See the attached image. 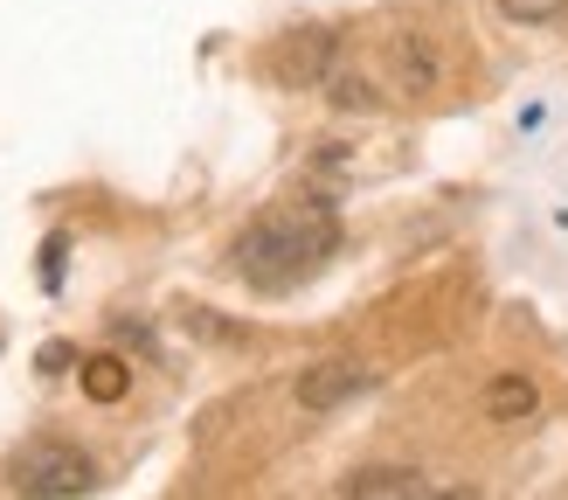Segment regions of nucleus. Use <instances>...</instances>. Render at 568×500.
<instances>
[{
  "instance_id": "6",
  "label": "nucleus",
  "mask_w": 568,
  "mask_h": 500,
  "mask_svg": "<svg viewBox=\"0 0 568 500\" xmlns=\"http://www.w3.org/2000/svg\"><path fill=\"white\" fill-rule=\"evenodd\" d=\"M347 493H423L416 472H354Z\"/></svg>"
},
{
  "instance_id": "1",
  "label": "nucleus",
  "mask_w": 568,
  "mask_h": 500,
  "mask_svg": "<svg viewBox=\"0 0 568 500\" xmlns=\"http://www.w3.org/2000/svg\"><path fill=\"white\" fill-rule=\"evenodd\" d=\"M339 250V216L326 194H284L236 237V271L257 292H292Z\"/></svg>"
},
{
  "instance_id": "7",
  "label": "nucleus",
  "mask_w": 568,
  "mask_h": 500,
  "mask_svg": "<svg viewBox=\"0 0 568 500\" xmlns=\"http://www.w3.org/2000/svg\"><path fill=\"white\" fill-rule=\"evenodd\" d=\"M561 8H568V0H499V14H506V21H527V28H534V21H555Z\"/></svg>"
},
{
  "instance_id": "3",
  "label": "nucleus",
  "mask_w": 568,
  "mask_h": 500,
  "mask_svg": "<svg viewBox=\"0 0 568 500\" xmlns=\"http://www.w3.org/2000/svg\"><path fill=\"white\" fill-rule=\"evenodd\" d=\"M354 389H367V369H361V361H320V369L298 382V403L333 410L339 397H354Z\"/></svg>"
},
{
  "instance_id": "4",
  "label": "nucleus",
  "mask_w": 568,
  "mask_h": 500,
  "mask_svg": "<svg viewBox=\"0 0 568 500\" xmlns=\"http://www.w3.org/2000/svg\"><path fill=\"white\" fill-rule=\"evenodd\" d=\"M83 389H91L98 403H119L125 389H132V369H125L119 354H98V361H83Z\"/></svg>"
},
{
  "instance_id": "2",
  "label": "nucleus",
  "mask_w": 568,
  "mask_h": 500,
  "mask_svg": "<svg viewBox=\"0 0 568 500\" xmlns=\"http://www.w3.org/2000/svg\"><path fill=\"white\" fill-rule=\"evenodd\" d=\"M8 480H14L21 493H91V487H98V466L83 459L77 444L36 438V444H21V452H14Z\"/></svg>"
},
{
  "instance_id": "9",
  "label": "nucleus",
  "mask_w": 568,
  "mask_h": 500,
  "mask_svg": "<svg viewBox=\"0 0 568 500\" xmlns=\"http://www.w3.org/2000/svg\"><path fill=\"white\" fill-rule=\"evenodd\" d=\"M70 361H77V354H70L63 341H49V348H42V376H63V369H70Z\"/></svg>"
},
{
  "instance_id": "5",
  "label": "nucleus",
  "mask_w": 568,
  "mask_h": 500,
  "mask_svg": "<svg viewBox=\"0 0 568 500\" xmlns=\"http://www.w3.org/2000/svg\"><path fill=\"white\" fill-rule=\"evenodd\" d=\"M486 410H493V417H527V410H534V382L499 376V382L486 389Z\"/></svg>"
},
{
  "instance_id": "8",
  "label": "nucleus",
  "mask_w": 568,
  "mask_h": 500,
  "mask_svg": "<svg viewBox=\"0 0 568 500\" xmlns=\"http://www.w3.org/2000/svg\"><path fill=\"white\" fill-rule=\"evenodd\" d=\"M63 250H70V237H49V250H42V286L49 292L63 286Z\"/></svg>"
}]
</instances>
